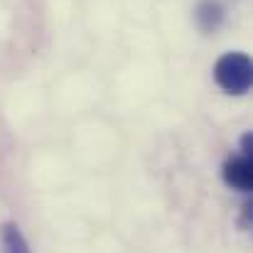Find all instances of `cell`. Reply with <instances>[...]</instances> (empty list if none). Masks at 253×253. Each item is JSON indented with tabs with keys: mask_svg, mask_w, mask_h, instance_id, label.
<instances>
[{
	"mask_svg": "<svg viewBox=\"0 0 253 253\" xmlns=\"http://www.w3.org/2000/svg\"><path fill=\"white\" fill-rule=\"evenodd\" d=\"M214 82L224 93H231V96L249 93L253 82L251 57L244 52H226L214 64Z\"/></svg>",
	"mask_w": 253,
	"mask_h": 253,
	"instance_id": "cell-1",
	"label": "cell"
},
{
	"mask_svg": "<svg viewBox=\"0 0 253 253\" xmlns=\"http://www.w3.org/2000/svg\"><path fill=\"white\" fill-rule=\"evenodd\" d=\"M221 177L224 182L231 187V189H239V192H251L253 187V165H251V155H236V158H229L221 168Z\"/></svg>",
	"mask_w": 253,
	"mask_h": 253,
	"instance_id": "cell-2",
	"label": "cell"
},
{
	"mask_svg": "<svg viewBox=\"0 0 253 253\" xmlns=\"http://www.w3.org/2000/svg\"><path fill=\"white\" fill-rule=\"evenodd\" d=\"M224 17H226V10L219 0H202L194 10V20L202 32H216L221 27Z\"/></svg>",
	"mask_w": 253,
	"mask_h": 253,
	"instance_id": "cell-3",
	"label": "cell"
},
{
	"mask_svg": "<svg viewBox=\"0 0 253 253\" xmlns=\"http://www.w3.org/2000/svg\"><path fill=\"white\" fill-rule=\"evenodd\" d=\"M0 239H2V253H30V244H27L25 234L12 221L2 224V236Z\"/></svg>",
	"mask_w": 253,
	"mask_h": 253,
	"instance_id": "cell-4",
	"label": "cell"
},
{
	"mask_svg": "<svg viewBox=\"0 0 253 253\" xmlns=\"http://www.w3.org/2000/svg\"><path fill=\"white\" fill-rule=\"evenodd\" d=\"M251 148H253L251 133H244V138H241V153H244V155H251Z\"/></svg>",
	"mask_w": 253,
	"mask_h": 253,
	"instance_id": "cell-5",
	"label": "cell"
}]
</instances>
